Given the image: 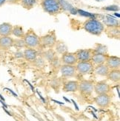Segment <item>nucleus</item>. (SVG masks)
I'll return each instance as SVG.
<instances>
[{"label": "nucleus", "mask_w": 120, "mask_h": 121, "mask_svg": "<svg viewBox=\"0 0 120 121\" xmlns=\"http://www.w3.org/2000/svg\"><path fill=\"white\" fill-rule=\"evenodd\" d=\"M76 66L77 74L85 75L93 72L94 65L91 61H78Z\"/></svg>", "instance_id": "obj_5"}, {"label": "nucleus", "mask_w": 120, "mask_h": 121, "mask_svg": "<svg viewBox=\"0 0 120 121\" xmlns=\"http://www.w3.org/2000/svg\"><path fill=\"white\" fill-rule=\"evenodd\" d=\"M105 64L111 69H119L120 67V58L118 56L107 55Z\"/></svg>", "instance_id": "obj_12"}, {"label": "nucleus", "mask_w": 120, "mask_h": 121, "mask_svg": "<svg viewBox=\"0 0 120 121\" xmlns=\"http://www.w3.org/2000/svg\"><path fill=\"white\" fill-rule=\"evenodd\" d=\"M35 65L37 66V67L39 68H42L45 66V60L42 58V57H39V58H37V59H36L34 61Z\"/></svg>", "instance_id": "obj_28"}, {"label": "nucleus", "mask_w": 120, "mask_h": 121, "mask_svg": "<svg viewBox=\"0 0 120 121\" xmlns=\"http://www.w3.org/2000/svg\"><path fill=\"white\" fill-rule=\"evenodd\" d=\"M111 97L108 94L98 95L95 98V103L101 108H107L111 104Z\"/></svg>", "instance_id": "obj_10"}, {"label": "nucleus", "mask_w": 120, "mask_h": 121, "mask_svg": "<svg viewBox=\"0 0 120 121\" xmlns=\"http://www.w3.org/2000/svg\"><path fill=\"white\" fill-rule=\"evenodd\" d=\"M111 90L110 85L105 81H99L94 83L93 91L97 95L102 94H108Z\"/></svg>", "instance_id": "obj_11"}, {"label": "nucleus", "mask_w": 120, "mask_h": 121, "mask_svg": "<svg viewBox=\"0 0 120 121\" xmlns=\"http://www.w3.org/2000/svg\"><path fill=\"white\" fill-rule=\"evenodd\" d=\"M6 2H7V0H0V8L2 7Z\"/></svg>", "instance_id": "obj_31"}, {"label": "nucleus", "mask_w": 120, "mask_h": 121, "mask_svg": "<svg viewBox=\"0 0 120 121\" xmlns=\"http://www.w3.org/2000/svg\"><path fill=\"white\" fill-rule=\"evenodd\" d=\"M60 61L62 64L65 65H76L78 62L75 52H66L62 55H61L60 58Z\"/></svg>", "instance_id": "obj_8"}, {"label": "nucleus", "mask_w": 120, "mask_h": 121, "mask_svg": "<svg viewBox=\"0 0 120 121\" xmlns=\"http://www.w3.org/2000/svg\"><path fill=\"white\" fill-rule=\"evenodd\" d=\"M40 5L45 13L51 16H56L62 11L59 0H41Z\"/></svg>", "instance_id": "obj_2"}, {"label": "nucleus", "mask_w": 120, "mask_h": 121, "mask_svg": "<svg viewBox=\"0 0 120 121\" xmlns=\"http://www.w3.org/2000/svg\"><path fill=\"white\" fill-rule=\"evenodd\" d=\"M1 52H2V50H0V55H1Z\"/></svg>", "instance_id": "obj_36"}, {"label": "nucleus", "mask_w": 120, "mask_h": 121, "mask_svg": "<svg viewBox=\"0 0 120 121\" xmlns=\"http://www.w3.org/2000/svg\"><path fill=\"white\" fill-rule=\"evenodd\" d=\"M17 49H22V48H26L25 41L23 39H14V46Z\"/></svg>", "instance_id": "obj_27"}, {"label": "nucleus", "mask_w": 120, "mask_h": 121, "mask_svg": "<svg viewBox=\"0 0 120 121\" xmlns=\"http://www.w3.org/2000/svg\"><path fill=\"white\" fill-rule=\"evenodd\" d=\"M93 52L96 54H102V55H108V48L102 44H96L93 48Z\"/></svg>", "instance_id": "obj_23"}, {"label": "nucleus", "mask_w": 120, "mask_h": 121, "mask_svg": "<svg viewBox=\"0 0 120 121\" xmlns=\"http://www.w3.org/2000/svg\"><path fill=\"white\" fill-rule=\"evenodd\" d=\"M25 30L22 26L21 25H14L13 26V29H12V33L11 35H14L16 38L18 39H23L24 35H25Z\"/></svg>", "instance_id": "obj_24"}, {"label": "nucleus", "mask_w": 120, "mask_h": 121, "mask_svg": "<svg viewBox=\"0 0 120 121\" xmlns=\"http://www.w3.org/2000/svg\"><path fill=\"white\" fill-rule=\"evenodd\" d=\"M72 101L74 102V106H76V110H79V107H78V106L76 105V103H75V101H74V100H72Z\"/></svg>", "instance_id": "obj_33"}, {"label": "nucleus", "mask_w": 120, "mask_h": 121, "mask_svg": "<svg viewBox=\"0 0 120 121\" xmlns=\"http://www.w3.org/2000/svg\"><path fill=\"white\" fill-rule=\"evenodd\" d=\"M107 55H102V54H96L93 53L91 61L93 63L94 66L104 64H105Z\"/></svg>", "instance_id": "obj_21"}, {"label": "nucleus", "mask_w": 120, "mask_h": 121, "mask_svg": "<svg viewBox=\"0 0 120 121\" xmlns=\"http://www.w3.org/2000/svg\"><path fill=\"white\" fill-rule=\"evenodd\" d=\"M104 33L110 39H119L120 36V30L119 26L118 27H105Z\"/></svg>", "instance_id": "obj_14"}, {"label": "nucleus", "mask_w": 120, "mask_h": 121, "mask_svg": "<svg viewBox=\"0 0 120 121\" xmlns=\"http://www.w3.org/2000/svg\"><path fill=\"white\" fill-rule=\"evenodd\" d=\"M7 2L10 4H19V0H7Z\"/></svg>", "instance_id": "obj_30"}, {"label": "nucleus", "mask_w": 120, "mask_h": 121, "mask_svg": "<svg viewBox=\"0 0 120 121\" xmlns=\"http://www.w3.org/2000/svg\"><path fill=\"white\" fill-rule=\"evenodd\" d=\"M13 25L9 22L0 24V36H10Z\"/></svg>", "instance_id": "obj_17"}, {"label": "nucleus", "mask_w": 120, "mask_h": 121, "mask_svg": "<svg viewBox=\"0 0 120 121\" xmlns=\"http://www.w3.org/2000/svg\"><path fill=\"white\" fill-rule=\"evenodd\" d=\"M41 56L45 60H48V61L51 62L52 60L56 58L57 57L56 52H55V50L53 49V48H51V49H45L41 53Z\"/></svg>", "instance_id": "obj_20"}, {"label": "nucleus", "mask_w": 120, "mask_h": 121, "mask_svg": "<svg viewBox=\"0 0 120 121\" xmlns=\"http://www.w3.org/2000/svg\"><path fill=\"white\" fill-rule=\"evenodd\" d=\"M79 82L77 81H69L64 84L63 90L67 92H74L78 91Z\"/></svg>", "instance_id": "obj_18"}, {"label": "nucleus", "mask_w": 120, "mask_h": 121, "mask_svg": "<svg viewBox=\"0 0 120 121\" xmlns=\"http://www.w3.org/2000/svg\"><path fill=\"white\" fill-rule=\"evenodd\" d=\"M14 46V39L10 36H0V50H8Z\"/></svg>", "instance_id": "obj_13"}, {"label": "nucleus", "mask_w": 120, "mask_h": 121, "mask_svg": "<svg viewBox=\"0 0 120 121\" xmlns=\"http://www.w3.org/2000/svg\"><path fill=\"white\" fill-rule=\"evenodd\" d=\"M15 56H16V58H24L23 52H22L21 50H18V51L16 52V53H15Z\"/></svg>", "instance_id": "obj_29"}, {"label": "nucleus", "mask_w": 120, "mask_h": 121, "mask_svg": "<svg viewBox=\"0 0 120 121\" xmlns=\"http://www.w3.org/2000/svg\"><path fill=\"white\" fill-rule=\"evenodd\" d=\"M57 41L56 34L54 30L49 31L45 35L39 37L40 49H51L53 48Z\"/></svg>", "instance_id": "obj_4"}, {"label": "nucleus", "mask_w": 120, "mask_h": 121, "mask_svg": "<svg viewBox=\"0 0 120 121\" xmlns=\"http://www.w3.org/2000/svg\"><path fill=\"white\" fill-rule=\"evenodd\" d=\"M107 78L113 82H119L120 80L119 69H111L107 75Z\"/></svg>", "instance_id": "obj_26"}, {"label": "nucleus", "mask_w": 120, "mask_h": 121, "mask_svg": "<svg viewBox=\"0 0 120 121\" xmlns=\"http://www.w3.org/2000/svg\"><path fill=\"white\" fill-rule=\"evenodd\" d=\"M82 28L90 34L100 36L104 33L105 27L100 20L96 19H88L84 22Z\"/></svg>", "instance_id": "obj_1"}, {"label": "nucleus", "mask_w": 120, "mask_h": 121, "mask_svg": "<svg viewBox=\"0 0 120 121\" xmlns=\"http://www.w3.org/2000/svg\"><path fill=\"white\" fill-rule=\"evenodd\" d=\"M60 72L64 78H73L77 74L75 65L62 64L60 66Z\"/></svg>", "instance_id": "obj_9"}, {"label": "nucleus", "mask_w": 120, "mask_h": 121, "mask_svg": "<svg viewBox=\"0 0 120 121\" xmlns=\"http://www.w3.org/2000/svg\"><path fill=\"white\" fill-rule=\"evenodd\" d=\"M64 99H65V100L66 101H68V102H70V100H68V98H64Z\"/></svg>", "instance_id": "obj_35"}, {"label": "nucleus", "mask_w": 120, "mask_h": 121, "mask_svg": "<svg viewBox=\"0 0 120 121\" xmlns=\"http://www.w3.org/2000/svg\"><path fill=\"white\" fill-rule=\"evenodd\" d=\"M39 2V0H19V4L26 10H31Z\"/></svg>", "instance_id": "obj_25"}, {"label": "nucleus", "mask_w": 120, "mask_h": 121, "mask_svg": "<svg viewBox=\"0 0 120 121\" xmlns=\"http://www.w3.org/2000/svg\"><path fill=\"white\" fill-rule=\"evenodd\" d=\"M53 48H54L53 50H55L56 54H59V55H62V54H64L65 52H68L67 45L65 44L64 41H62L61 40H57L56 43Z\"/></svg>", "instance_id": "obj_22"}, {"label": "nucleus", "mask_w": 120, "mask_h": 121, "mask_svg": "<svg viewBox=\"0 0 120 121\" xmlns=\"http://www.w3.org/2000/svg\"><path fill=\"white\" fill-rule=\"evenodd\" d=\"M109 71H110V69L107 67L105 64H104L94 66L93 72H94V74L99 75V76H103V77L106 76L107 77Z\"/></svg>", "instance_id": "obj_16"}, {"label": "nucleus", "mask_w": 120, "mask_h": 121, "mask_svg": "<svg viewBox=\"0 0 120 121\" xmlns=\"http://www.w3.org/2000/svg\"><path fill=\"white\" fill-rule=\"evenodd\" d=\"M102 24L105 27H118L119 26V22L118 19H115L110 16H105L102 19Z\"/></svg>", "instance_id": "obj_19"}, {"label": "nucleus", "mask_w": 120, "mask_h": 121, "mask_svg": "<svg viewBox=\"0 0 120 121\" xmlns=\"http://www.w3.org/2000/svg\"><path fill=\"white\" fill-rule=\"evenodd\" d=\"M94 89V83L92 81L83 80L81 82H79V88L78 90L80 92L85 95H91L93 92Z\"/></svg>", "instance_id": "obj_7"}, {"label": "nucleus", "mask_w": 120, "mask_h": 121, "mask_svg": "<svg viewBox=\"0 0 120 121\" xmlns=\"http://www.w3.org/2000/svg\"><path fill=\"white\" fill-rule=\"evenodd\" d=\"M96 2H102V1H104V0H95Z\"/></svg>", "instance_id": "obj_34"}, {"label": "nucleus", "mask_w": 120, "mask_h": 121, "mask_svg": "<svg viewBox=\"0 0 120 121\" xmlns=\"http://www.w3.org/2000/svg\"><path fill=\"white\" fill-rule=\"evenodd\" d=\"M24 58L28 61L33 62L38 58V52L37 50L31 49V48H25L23 51Z\"/></svg>", "instance_id": "obj_15"}, {"label": "nucleus", "mask_w": 120, "mask_h": 121, "mask_svg": "<svg viewBox=\"0 0 120 121\" xmlns=\"http://www.w3.org/2000/svg\"><path fill=\"white\" fill-rule=\"evenodd\" d=\"M26 48H31L34 50L40 49L39 36L35 33L34 30L30 28L27 32H25L23 37Z\"/></svg>", "instance_id": "obj_3"}, {"label": "nucleus", "mask_w": 120, "mask_h": 121, "mask_svg": "<svg viewBox=\"0 0 120 121\" xmlns=\"http://www.w3.org/2000/svg\"><path fill=\"white\" fill-rule=\"evenodd\" d=\"M53 101H54L55 103H56V104H64V103H62V102H59V101H57L56 100H52Z\"/></svg>", "instance_id": "obj_32"}, {"label": "nucleus", "mask_w": 120, "mask_h": 121, "mask_svg": "<svg viewBox=\"0 0 120 121\" xmlns=\"http://www.w3.org/2000/svg\"><path fill=\"white\" fill-rule=\"evenodd\" d=\"M78 61H91L93 55L92 49H79L75 52Z\"/></svg>", "instance_id": "obj_6"}]
</instances>
